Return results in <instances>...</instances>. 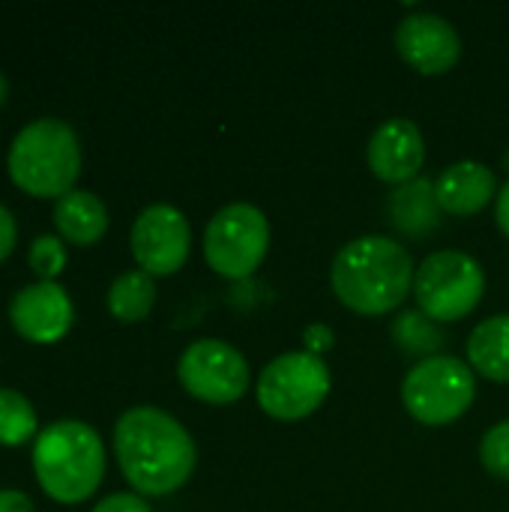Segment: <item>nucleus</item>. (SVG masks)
<instances>
[{
  "label": "nucleus",
  "mask_w": 509,
  "mask_h": 512,
  "mask_svg": "<svg viewBox=\"0 0 509 512\" xmlns=\"http://www.w3.org/2000/svg\"><path fill=\"white\" fill-rule=\"evenodd\" d=\"M471 369L495 384H509V312L492 315L468 336Z\"/></svg>",
  "instance_id": "obj_17"
},
{
  "label": "nucleus",
  "mask_w": 509,
  "mask_h": 512,
  "mask_svg": "<svg viewBox=\"0 0 509 512\" xmlns=\"http://www.w3.org/2000/svg\"><path fill=\"white\" fill-rule=\"evenodd\" d=\"M303 342H306L309 354L321 357V354H327L336 345V336H333V330L327 324H309L306 333H303Z\"/></svg>",
  "instance_id": "obj_24"
},
{
  "label": "nucleus",
  "mask_w": 509,
  "mask_h": 512,
  "mask_svg": "<svg viewBox=\"0 0 509 512\" xmlns=\"http://www.w3.org/2000/svg\"><path fill=\"white\" fill-rule=\"evenodd\" d=\"M480 459H483V468H486L492 477L509 480V420L492 426V429L483 435Z\"/></svg>",
  "instance_id": "obj_22"
},
{
  "label": "nucleus",
  "mask_w": 509,
  "mask_h": 512,
  "mask_svg": "<svg viewBox=\"0 0 509 512\" xmlns=\"http://www.w3.org/2000/svg\"><path fill=\"white\" fill-rule=\"evenodd\" d=\"M33 471L48 498L57 504H81L105 477V444L93 426L57 420L36 435Z\"/></svg>",
  "instance_id": "obj_3"
},
{
  "label": "nucleus",
  "mask_w": 509,
  "mask_h": 512,
  "mask_svg": "<svg viewBox=\"0 0 509 512\" xmlns=\"http://www.w3.org/2000/svg\"><path fill=\"white\" fill-rule=\"evenodd\" d=\"M6 96H9V81H6V75L0 72V105L6 102Z\"/></svg>",
  "instance_id": "obj_28"
},
{
  "label": "nucleus",
  "mask_w": 509,
  "mask_h": 512,
  "mask_svg": "<svg viewBox=\"0 0 509 512\" xmlns=\"http://www.w3.org/2000/svg\"><path fill=\"white\" fill-rule=\"evenodd\" d=\"M156 306V282L144 270H129L117 276L108 288V312L117 321H144Z\"/></svg>",
  "instance_id": "obj_19"
},
{
  "label": "nucleus",
  "mask_w": 509,
  "mask_h": 512,
  "mask_svg": "<svg viewBox=\"0 0 509 512\" xmlns=\"http://www.w3.org/2000/svg\"><path fill=\"white\" fill-rule=\"evenodd\" d=\"M486 294L483 264L459 249L432 252L414 273V300L438 324L468 318Z\"/></svg>",
  "instance_id": "obj_5"
},
{
  "label": "nucleus",
  "mask_w": 509,
  "mask_h": 512,
  "mask_svg": "<svg viewBox=\"0 0 509 512\" xmlns=\"http://www.w3.org/2000/svg\"><path fill=\"white\" fill-rule=\"evenodd\" d=\"M54 228L75 246H93L108 231V210L93 192L72 189L54 204Z\"/></svg>",
  "instance_id": "obj_15"
},
{
  "label": "nucleus",
  "mask_w": 509,
  "mask_h": 512,
  "mask_svg": "<svg viewBox=\"0 0 509 512\" xmlns=\"http://www.w3.org/2000/svg\"><path fill=\"white\" fill-rule=\"evenodd\" d=\"M495 219H498V228L509 237V183H504L498 189V201H495Z\"/></svg>",
  "instance_id": "obj_27"
},
{
  "label": "nucleus",
  "mask_w": 509,
  "mask_h": 512,
  "mask_svg": "<svg viewBox=\"0 0 509 512\" xmlns=\"http://www.w3.org/2000/svg\"><path fill=\"white\" fill-rule=\"evenodd\" d=\"M258 405L273 420H303L330 396V369L309 351H291L267 363L258 384Z\"/></svg>",
  "instance_id": "obj_7"
},
{
  "label": "nucleus",
  "mask_w": 509,
  "mask_h": 512,
  "mask_svg": "<svg viewBox=\"0 0 509 512\" xmlns=\"http://www.w3.org/2000/svg\"><path fill=\"white\" fill-rule=\"evenodd\" d=\"M387 210H390V222L408 237H426L441 225V204L435 195V183L420 177L399 186L390 195Z\"/></svg>",
  "instance_id": "obj_16"
},
{
  "label": "nucleus",
  "mask_w": 509,
  "mask_h": 512,
  "mask_svg": "<svg viewBox=\"0 0 509 512\" xmlns=\"http://www.w3.org/2000/svg\"><path fill=\"white\" fill-rule=\"evenodd\" d=\"M504 162H507V165H509V153H507V156H504Z\"/></svg>",
  "instance_id": "obj_29"
},
{
  "label": "nucleus",
  "mask_w": 509,
  "mask_h": 512,
  "mask_svg": "<svg viewBox=\"0 0 509 512\" xmlns=\"http://www.w3.org/2000/svg\"><path fill=\"white\" fill-rule=\"evenodd\" d=\"M177 378L189 396L207 405H234L249 390V363L228 342L198 339L183 351Z\"/></svg>",
  "instance_id": "obj_9"
},
{
  "label": "nucleus",
  "mask_w": 509,
  "mask_h": 512,
  "mask_svg": "<svg viewBox=\"0 0 509 512\" xmlns=\"http://www.w3.org/2000/svg\"><path fill=\"white\" fill-rule=\"evenodd\" d=\"M9 321L18 330V336H24L27 342L51 345L69 333L75 321V309L69 294L57 282H33L12 297Z\"/></svg>",
  "instance_id": "obj_12"
},
{
  "label": "nucleus",
  "mask_w": 509,
  "mask_h": 512,
  "mask_svg": "<svg viewBox=\"0 0 509 512\" xmlns=\"http://www.w3.org/2000/svg\"><path fill=\"white\" fill-rule=\"evenodd\" d=\"M474 396V369L447 354L420 360L402 381V402L423 426H447L459 420L474 405Z\"/></svg>",
  "instance_id": "obj_6"
},
{
  "label": "nucleus",
  "mask_w": 509,
  "mask_h": 512,
  "mask_svg": "<svg viewBox=\"0 0 509 512\" xmlns=\"http://www.w3.org/2000/svg\"><path fill=\"white\" fill-rule=\"evenodd\" d=\"M435 195L444 213L474 216L492 198H498V180L489 165L465 159L441 171V177L435 180Z\"/></svg>",
  "instance_id": "obj_14"
},
{
  "label": "nucleus",
  "mask_w": 509,
  "mask_h": 512,
  "mask_svg": "<svg viewBox=\"0 0 509 512\" xmlns=\"http://www.w3.org/2000/svg\"><path fill=\"white\" fill-rule=\"evenodd\" d=\"M27 261H30V270L39 276V282H54L63 267H66V249H63V240L54 237V234H42L30 243V252H27Z\"/></svg>",
  "instance_id": "obj_21"
},
{
  "label": "nucleus",
  "mask_w": 509,
  "mask_h": 512,
  "mask_svg": "<svg viewBox=\"0 0 509 512\" xmlns=\"http://www.w3.org/2000/svg\"><path fill=\"white\" fill-rule=\"evenodd\" d=\"M15 237H18V225L15 216L0 204V264L9 258V252L15 249Z\"/></svg>",
  "instance_id": "obj_25"
},
{
  "label": "nucleus",
  "mask_w": 509,
  "mask_h": 512,
  "mask_svg": "<svg viewBox=\"0 0 509 512\" xmlns=\"http://www.w3.org/2000/svg\"><path fill=\"white\" fill-rule=\"evenodd\" d=\"M396 51L420 75H444L462 57V36L444 15L414 12L396 27Z\"/></svg>",
  "instance_id": "obj_11"
},
{
  "label": "nucleus",
  "mask_w": 509,
  "mask_h": 512,
  "mask_svg": "<svg viewBox=\"0 0 509 512\" xmlns=\"http://www.w3.org/2000/svg\"><path fill=\"white\" fill-rule=\"evenodd\" d=\"M390 336L396 342V348L408 357H417V360H429V357H441V348L447 345V333H444V324L432 321L426 312L420 309H408V312H399L393 327H390Z\"/></svg>",
  "instance_id": "obj_18"
},
{
  "label": "nucleus",
  "mask_w": 509,
  "mask_h": 512,
  "mask_svg": "<svg viewBox=\"0 0 509 512\" xmlns=\"http://www.w3.org/2000/svg\"><path fill=\"white\" fill-rule=\"evenodd\" d=\"M39 420L33 405L15 393L0 387V447H21L30 438H36L39 432Z\"/></svg>",
  "instance_id": "obj_20"
},
{
  "label": "nucleus",
  "mask_w": 509,
  "mask_h": 512,
  "mask_svg": "<svg viewBox=\"0 0 509 512\" xmlns=\"http://www.w3.org/2000/svg\"><path fill=\"white\" fill-rule=\"evenodd\" d=\"M411 252L381 234L348 240L333 258L330 282L342 306L357 315L378 318L396 312L414 291Z\"/></svg>",
  "instance_id": "obj_2"
},
{
  "label": "nucleus",
  "mask_w": 509,
  "mask_h": 512,
  "mask_svg": "<svg viewBox=\"0 0 509 512\" xmlns=\"http://www.w3.org/2000/svg\"><path fill=\"white\" fill-rule=\"evenodd\" d=\"M6 168L12 183L33 198H63L81 174V144L69 123L39 117L9 144Z\"/></svg>",
  "instance_id": "obj_4"
},
{
  "label": "nucleus",
  "mask_w": 509,
  "mask_h": 512,
  "mask_svg": "<svg viewBox=\"0 0 509 512\" xmlns=\"http://www.w3.org/2000/svg\"><path fill=\"white\" fill-rule=\"evenodd\" d=\"M0 512H36V507L24 492L0 489Z\"/></svg>",
  "instance_id": "obj_26"
},
{
  "label": "nucleus",
  "mask_w": 509,
  "mask_h": 512,
  "mask_svg": "<svg viewBox=\"0 0 509 512\" xmlns=\"http://www.w3.org/2000/svg\"><path fill=\"white\" fill-rule=\"evenodd\" d=\"M90 512H153L150 504L135 495V492H117V495H108L105 501H99Z\"/></svg>",
  "instance_id": "obj_23"
},
{
  "label": "nucleus",
  "mask_w": 509,
  "mask_h": 512,
  "mask_svg": "<svg viewBox=\"0 0 509 512\" xmlns=\"http://www.w3.org/2000/svg\"><path fill=\"white\" fill-rule=\"evenodd\" d=\"M192 249V228L171 204H150L132 225V255L150 276L177 273Z\"/></svg>",
  "instance_id": "obj_10"
},
{
  "label": "nucleus",
  "mask_w": 509,
  "mask_h": 512,
  "mask_svg": "<svg viewBox=\"0 0 509 512\" xmlns=\"http://www.w3.org/2000/svg\"><path fill=\"white\" fill-rule=\"evenodd\" d=\"M114 456L135 495L162 498L186 486L198 453L192 435L171 414L153 405H135L114 426Z\"/></svg>",
  "instance_id": "obj_1"
},
{
  "label": "nucleus",
  "mask_w": 509,
  "mask_h": 512,
  "mask_svg": "<svg viewBox=\"0 0 509 512\" xmlns=\"http://www.w3.org/2000/svg\"><path fill=\"white\" fill-rule=\"evenodd\" d=\"M366 162L372 174L384 183L405 186L417 180L426 162V144L420 126L408 117L384 120L366 144Z\"/></svg>",
  "instance_id": "obj_13"
},
{
  "label": "nucleus",
  "mask_w": 509,
  "mask_h": 512,
  "mask_svg": "<svg viewBox=\"0 0 509 512\" xmlns=\"http://www.w3.org/2000/svg\"><path fill=\"white\" fill-rule=\"evenodd\" d=\"M270 252V222L261 207L237 201L222 207L204 231V258L225 279L252 276Z\"/></svg>",
  "instance_id": "obj_8"
}]
</instances>
